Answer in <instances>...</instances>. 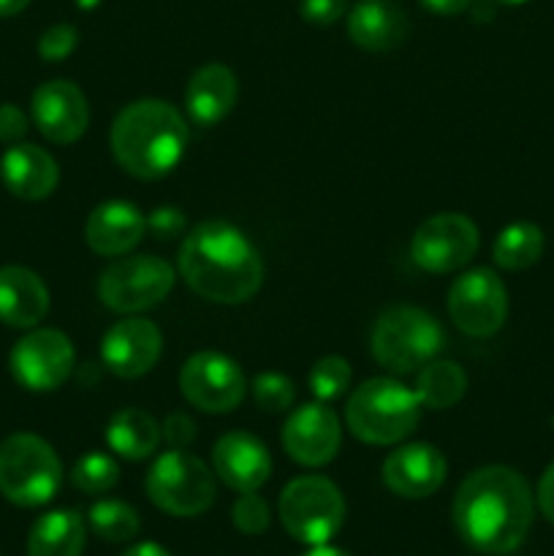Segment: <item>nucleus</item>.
Masks as SVG:
<instances>
[{
    "label": "nucleus",
    "mask_w": 554,
    "mask_h": 556,
    "mask_svg": "<svg viewBox=\"0 0 554 556\" xmlns=\"http://www.w3.org/2000/svg\"><path fill=\"white\" fill-rule=\"evenodd\" d=\"M76 353L68 337L58 329L27 331L11 348L9 367L16 383L27 391H54L74 372Z\"/></svg>",
    "instance_id": "f8f14e48"
},
{
    "label": "nucleus",
    "mask_w": 554,
    "mask_h": 556,
    "mask_svg": "<svg viewBox=\"0 0 554 556\" xmlns=\"http://www.w3.org/2000/svg\"><path fill=\"white\" fill-rule=\"evenodd\" d=\"M179 275L193 293L215 304H242L264 282L255 244L223 220L199 223L179 248Z\"/></svg>",
    "instance_id": "f03ea898"
},
{
    "label": "nucleus",
    "mask_w": 554,
    "mask_h": 556,
    "mask_svg": "<svg viewBox=\"0 0 554 556\" xmlns=\"http://www.w3.org/2000/svg\"><path fill=\"white\" fill-rule=\"evenodd\" d=\"M217 478L234 492H259L272 476V456L266 445L250 432L223 434L212 451Z\"/></svg>",
    "instance_id": "a211bd4d"
},
{
    "label": "nucleus",
    "mask_w": 554,
    "mask_h": 556,
    "mask_svg": "<svg viewBox=\"0 0 554 556\" xmlns=\"http://www.w3.org/2000/svg\"><path fill=\"white\" fill-rule=\"evenodd\" d=\"M421 418L416 391L400 380L373 378L358 386L345 407V421L353 438L369 445H394L405 440Z\"/></svg>",
    "instance_id": "20e7f679"
},
{
    "label": "nucleus",
    "mask_w": 554,
    "mask_h": 556,
    "mask_svg": "<svg viewBox=\"0 0 554 556\" xmlns=\"http://www.w3.org/2000/svg\"><path fill=\"white\" fill-rule=\"evenodd\" d=\"M538 510L543 514V519L554 525V462L543 470L541 483H538Z\"/></svg>",
    "instance_id": "4c0bfd02"
},
{
    "label": "nucleus",
    "mask_w": 554,
    "mask_h": 556,
    "mask_svg": "<svg viewBox=\"0 0 554 556\" xmlns=\"http://www.w3.org/2000/svg\"><path fill=\"white\" fill-rule=\"evenodd\" d=\"M144 489L155 508L179 519L204 514L217 494L210 467L182 448L166 451L152 462Z\"/></svg>",
    "instance_id": "0eeeda50"
},
{
    "label": "nucleus",
    "mask_w": 554,
    "mask_h": 556,
    "mask_svg": "<svg viewBox=\"0 0 554 556\" xmlns=\"http://www.w3.org/2000/svg\"><path fill=\"white\" fill-rule=\"evenodd\" d=\"M30 5V0H0V20L3 16H16L20 11H25Z\"/></svg>",
    "instance_id": "a19ab883"
},
{
    "label": "nucleus",
    "mask_w": 554,
    "mask_h": 556,
    "mask_svg": "<svg viewBox=\"0 0 554 556\" xmlns=\"http://www.w3.org/2000/svg\"><path fill=\"white\" fill-rule=\"evenodd\" d=\"M87 519H90L92 532L109 543L134 541L141 527L139 514L128 503H119V500H101V503L92 505Z\"/></svg>",
    "instance_id": "cd10ccee"
},
{
    "label": "nucleus",
    "mask_w": 554,
    "mask_h": 556,
    "mask_svg": "<svg viewBox=\"0 0 554 556\" xmlns=\"http://www.w3.org/2000/svg\"><path fill=\"white\" fill-rule=\"evenodd\" d=\"M79 43V33L74 25H52L49 30H43V36L38 38V54H41L47 63H60V60L68 58L71 52Z\"/></svg>",
    "instance_id": "473e14b6"
},
{
    "label": "nucleus",
    "mask_w": 554,
    "mask_h": 556,
    "mask_svg": "<svg viewBox=\"0 0 554 556\" xmlns=\"http://www.w3.org/2000/svg\"><path fill=\"white\" fill-rule=\"evenodd\" d=\"M445 456L435 445L411 443L391 451L383 462V483L405 500H424L445 483Z\"/></svg>",
    "instance_id": "f3484780"
},
{
    "label": "nucleus",
    "mask_w": 554,
    "mask_h": 556,
    "mask_svg": "<svg viewBox=\"0 0 554 556\" xmlns=\"http://www.w3.org/2000/svg\"><path fill=\"white\" fill-rule=\"evenodd\" d=\"M85 521L76 510H52L33 525L27 535V556H81Z\"/></svg>",
    "instance_id": "393cba45"
},
{
    "label": "nucleus",
    "mask_w": 554,
    "mask_h": 556,
    "mask_svg": "<svg viewBox=\"0 0 554 556\" xmlns=\"http://www.w3.org/2000/svg\"><path fill=\"white\" fill-rule=\"evenodd\" d=\"M231 521L244 535H264L272 521L269 505H266V500L261 494L242 492L231 508Z\"/></svg>",
    "instance_id": "2f4dec72"
},
{
    "label": "nucleus",
    "mask_w": 554,
    "mask_h": 556,
    "mask_svg": "<svg viewBox=\"0 0 554 556\" xmlns=\"http://www.w3.org/2000/svg\"><path fill=\"white\" fill-rule=\"evenodd\" d=\"M172 288L174 269L155 255H130L114 261L98 277V299L123 315L155 307L172 293Z\"/></svg>",
    "instance_id": "1a4fd4ad"
},
{
    "label": "nucleus",
    "mask_w": 554,
    "mask_h": 556,
    "mask_svg": "<svg viewBox=\"0 0 554 556\" xmlns=\"http://www.w3.org/2000/svg\"><path fill=\"white\" fill-rule=\"evenodd\" d=\"M546 239L543 231L530 220H519L505 226L498 233L492 248V258L505 271H525L541 261Z\"/></svg>",
    "instance_id": "a878e982"
},
{
    "label": "nucleus",
    "mask_w": 554,
    "mask_h": 556,
    "mask_svg": "<svg viewBox=\"0 0 554 556\" xmlns=\"http://www.w3.org/2000/svg\"><path fill=\"white\" fill-rule=\"evenodd\" d=\"M465 391L467 375L459 364L432 358L427 367L418 369L416 396L421 402V407H429V410H449V407H454L465 396Z\"/></svg>",
    "instance_id": "bb28decb"
},
{
    "label": "nucleus",
    "mask_w": 554,
    "mask_h": 556,
    "mask_svg": "<svg viewBox=\"0 0 554 556\" xmlns=\"http://www.w3.org/2000/svg\"><path fill=\"white\" fill-rule=\"evenodd\" d=\"M478 250V226L459 212H443L418 226L411 242V258L418 269L449 275L473 261Z\"/></svg>",
    "instance_id": "9b49d317"
},
{
    "label": "nucleus",
    "mask_w": 554,
    "mask_h": 556,
    "mask_svg": "<svg viewBox=\"0 0 554 556\" xmlns=\"http://www.w3.org/2000/svg\"><path fill=\"white\" fill-rule=\"evenodd\" d=\"M147 217L130 201H103L90 212L85 239L92 253L125 255L144 239Z\"/></svg>",
    "instance_id": "6ab92c4d"
},
{
    "label": "nucleus",
    "mask_w": 554,
    "mask_h": 556,
    "mask_svg": "<svg viewBox=\"0 0 554 556\" xmlns=\"http://www.w3.org/2000/svg\"><path fill=\"white\" fill-rule=\"evenodd\" d=\"M449 315L467 337H492L508 318V291L492 269L462 271L449 288Z\"/></svg>",
    "instance_id": "9d476101"
},
{
    "label": "nucleus",
    "mask_w": 554,
    "mask_h": 556,
    "mask_svg": "<svg viewBox=\"0 0 554 556\" xmlns=\"http://www.w3.org/2000/svg\"><path fill=\"white\" fill-rule=\"evenodd\" d=\"M280 521L299 543L320 546L340 532L345 521V500L329 478H293L280 494Z\"/></svg>",
    "instance_id": "6e6552de"
},
{
    "label": "nucleus",
    "mask_w": 554,
    "mask_h": 556,
    "mask_svg": "<svg viewBox=\"0 0 554 556\" xmlns=\"http://www.w3.org/2000/svg\"><path fill=\"white\" fill-rule=\"evenodd\" d=\"M27 134V114L14 103L0 106V141L3 144H20Z\"/></svg>",
    "instance_id": "e433bc0d"
},
{
    "label": "nucleus",
    "mask_w": 554,
    "mask_h": 556,
    "mask_svg": "<svg viewBox=\"0 0 554 556\" xmlns=\"http://www.w3.org/2000/svg\"><path fill=\"white\" fill-rule=\"evenodd\" d=\"M237 76L231 68L221 63L201 65L185 87V106L190 119L204 128L223 123L237 103Z\"/></svg>",
    "instance_id": "5701e85b"
},
{
    "label": "nucleus",
    "mask_w": 554,
    "mask_h": 556,
    "mask_svg": "<svg viewBox=\"0 0 554 556\" xmlns=\"http://www.w3.org/2000/svg\"><path fill=\"white\" fill-rule=\"evenodd\" d=\"M49 313V291L41 277L25 266L0 269V324L33 329Z\"/></svg>",
    "instance_id": "412c9836"
},
{
    "label": "nucleus",
    "mask_w": 554,
    "mask_h": 556,
    "mask_svg": "<svg viewBox=\"0 0 554 556\" xmlns=\"http://www.w3.org/2000/svg\"><path fill=\"white\" fill-rule=\"evenodd\" d=\"M63 465L52 445L30 432L0 443V494L20 508H38L58 494Z\"/></svg>",
    "instance_id": "423d86ee"
},
{
    "label": "nucleus",
    "mask_w": 554,
    "mask_h": 556,
    "mask_svg": "<svg viewBox=\"0 0 554 556\" xmlns=\"http://www.w3.org/2000/svg\"><path fill=\"white\" fill-rule=\"evenodd\" d=\"M253 400L264 413H286L297 400V389L288 375L261 372L253 380Z\"/></svg>",
    "instance_id": "7c9ffc66"
},
{
    "label": "nucleus",
    "mask_w": 554,
    "mask_h": 556,
    "mask_svg": "<svg viewBox=\"0 0 554 556\" xmlns=\"http://www.w3.org/2000/svg\"><path fill=\"white\" fill-rule=\"evenodd\" d=\"M304 556H348L345 552H340V548H335V546H326V543H320V546H313L310 548L307 554Z\"/></svg>",
    "instance_id": "79ce46f5"
},
{
    "label": "nucleus",
    "mask_w": 554,
    "mask_h": 556,
    "mask_svg": "<svg viewBox=\"0 0 554 556\" xmlns=\"http://www.w3.org/2000/svg\"><path fill=\"white\" fill-rule=\"evenodd\" d=\"M348 9V0H302L299 3V11H302L304 20L310 22V25H335L337 20H340L342 14H345Z\"/></svg>",
    "instance_id": "f704fd0d"
},
{
    "label": "nucleus",
    "mask_w": 554,
    "mask_h": 556,
    "mask_svg": "<svg viewBox=\"0 0 554 556\" xmlns=\"http://www.w3.org/2000/svg\"><path fill=\"white\" fill-rule=\"evenodd\" d=\"M348 36L364 52H389L407 36V16L394 0H358L348 14Z\"/></svg>",
    "instance_id": "4be33fe9"
},
{
    "label": "nucleus",
    "mask_w": 554,
    "mask_h": 556,
    "mask_svg": "<svg viewBox=\"0 0 554 556\" xmlns=\"http://www.w3.org/2000/svg\"><path fill=\"white\" fill-rule=\"evenodd\" d=\"M498 3H503V5H521V3H527V0H498Z\"/></svg>",
    "instance_id": "c03bdc74"
},
{
    "label": "nucleus",
    "mask_w": 554,
    "mask_h": 556,
    "mask_svg": "<svg viewBox=\"0 0 554 556\" xmlns=\"http://www.w3.org/2000/svg\"><path fill=\"white\" fill-rule=\"evenodd\" d=\"M242 369L234 358L215 351H201L185 362L179 372V391L201 413H231L244 400Z\"/></svg>",
    "instance_id": "ddd939ff"
},
{
    "label": "nucleus",
    "mask_w": 554,
    "mask_h": 556,
    "mask_svg": "<svg viewBox=\"0 0 554 556\" xmlns=\"http://www.w3.org/2000/svg\"><path fill=\"white\" fill-rule=\"evenodd\" d=\"M532 516L530 483L514 467H481L456 489L454 527L462 541L481 554L516 552L530 532Z\"/></svg>",
    "instance_id": "f257e3e1"
},
{
    "label": "nucleus",
    "mask_w": 554,
    "mask_h": 556,
    "mask_svg": "<svg viewBox=\"0 0 554 556\" xmlns=\"http://www.w3.org/2000/svg\"><path fill=\"white\" fill-rule=\"evenodd\" d=\"M351 364L340 356H326L320 362H315V367L310 369V391L318 402H335L351 386Z\"/></svg>",
    "instance_id": "c756f323"
},
{
    "label": "nucleus",
    "mask_w": 554,
    "mask_h": 556,
    "mask_svg": "<svg viewBox=\"0 0 554 556\" xmlns=\"http://www.w3.org/2000/svg\"><path fill=\"white\" fill-rule=\"evenodd\" d=\"M342 443L340 418L326 402L297 407L282 427V448L302 467H324L337 456Z\"/></svg>",
    "instance_id": "4468645a"
},
{
    "label": "nucleus",
    "mask_w": 554,
    "mask_h": 556,
    "mask_svg": "<svg viewBox=\"0 0 554 556\" xmlns=\"http://www.w3.org/2000/svg\"><path fill=\"white\" fill-rule=\"evenodd\" d=\"M0 179L16 199L41 201L58 188L60 168L47 150L20 141V144H11L0 157Z\"/></svg>",
    "instance_id": "aec40b11"
},
{
    "label": "nucleus",
    "mask_w": 554,
    "mask_h": 556,
    "mask_svg": "<svg viewBox=\"0 0 554 556\" xmlns=\"http://www.w3.org/2000/svg\"><path fill=\"white\" fill-rule=\"evenodd\" d=\"M114 161L136 179H161L177 168L188 147V123L166 101L141 98L112 123Z\"/></svg>",
    "instance_id": "7ed1b4c3"
},
{
    "label": "nucleus",
    "mask_w": 554,
    "mask_h": 556,
    "mask_svg": "<svg viewBox=\"0 0 554 556\" xmlns=\"http://www.w3.org/2000/svg\"><path fill=\"white\" fill-rule=\"evenodd\" d=\"M76 5H79L81 11H92V9H98V5L103 3V0H74Z\"/></svg>",
    "instance_id": "37998d69"
},
{
    "label": "nucleus",
    "mask_w": 554,
    "mask_h": 556,
    "mask_svg": "<svg viewBox=\"0 0 554 556\" xmlns=\"http://www.w3.org/2000/svg\"><path fill=\"white\" fill-rule=\"evenodd\" d=\"M185 226H188V220H185V215L177 206H158V210H152L150 217H147L150 233L155 239H163V242L179 237V233L185 231Z\"/></svg>",
    "instance_id": "72a5a7b5"
},
{
    "label": "nucleus",
    "mask_w": 554,
    "mask_h": 556,
    "mask_svg": "<svg viewBox=\"0 0 554 556\" xmlns=\"http://www.w3.org/2000/svg\"><path fill=\"white\" fill-rule=\"evenodd\" d=\"M123 556H172L163 546L158 543H139V546H130Z\"/></svg>",
    "instance_id": "ea45409f"
},
{
    "label": "nucleus",
    "mask_w": 554,
    "mask_h": 556,
    "mask_svg": "<svg viewBox=\"0 0 554 556\" xmlns=\"http://www.w3.org/2000/svg\"><path fill=\"white\" fill-rule=\"evenodd\" d=\"M163 353V334L152 320L125 318L117 320L101 340V358L109 372L134 380L150 372Z\"/></svg>",
    "instance_id": "dca6fc26"
},
{
    "label": "nucleus",
    "mask_w": 554,
    "mask_h": 556,
    "mask_svg": "<svg viewBox=\"0 0 554 556\" xmlns=\"http://www.w3.org/2000/svg\"><path fill=\"white\" fill-rule=\"evenodd\" d=\"M373 356L394 375H411L427 367L443 351L445 334L427 309L396 304L380 313L373 329Z\"/></svg>",
    "instance_id": "39448f33"
},
{
    "label": "nucleus",
    "mask_w": 554,
    "mask_h": 556,
    "mask_svg": "<svg viewBox=\"0 0 554 556\" xmlns=\"http://www.w3.org/2000/svg\"><path fill=\"white\" fill-rule=\"evenodd\" d=\"M30 117L43 139L52 144H74L90 125V106L74 81L52 79L33 92Z\"/></svg>",
    "instance_id": "2eb2a0df"
},
{
    "label": "nucleus",
    "mask_w": 554,
    "mask_h": 556,
    "mask_svg": "<svg viewBox=\"0 0 554 556\" xmlns=\"http://www.w3.org/2000/svg\"><path fill=\"white\" fill-rule=\"evenodd\" d=\"M119 467L109 454L92 451V454L81 456L71 470V483L79 489L81 494H106L117 486Z\"/></svg>",
    "instance_id": "c85d7f7f"
},
{
    "label": "nucleus",
    "mask_w": 554,
    "mask_h": 556,
    "mask_svg": "<svg viewBox=\"0 0 554 556\" xmlns=\"http://www.w3.org/2000/svg\"><path fill=\"white\" fill-rule=\"evenodd\" d=\"M161 440V424L139 407H123L106 424L109 448L130 462H141L155 454Z\"/></svg>",
    "instance_id": "b1692460"
},
{
    "label": "nucleus",
    "mask_w": 554,
    "mask_h": 556,
    "mask_svg": "<svg viewBox=\"0 0 554 556\" xmlns=\"http://www.w3.org/2000/svg\"><path fill=\"white\" fill-rule=\"evenodd\" d=\"M418 3H421L424 9L432 11V14L454 16V14H462V11L470 9L473 0H418Z\"/></svg>",
    "instance_id": "58836bf2"
},
{
    "label": "nucleus",
    "mask_w": 554,
    "mask_h": 556,
    "mask_svg": "<svg viewBox=\"0 0 554 556\" xmlns=\"http://www.w3.org/2000/svg\"><path fill=\"white\" fill-rule=\"evenodd\" d=\"M161 434L172 448H185L196 440V424L188 413L177 410V413H168L166 421L161 424Z\"/></svg>",
    "instance_id": "c9c22d12"
}]
</instances>
